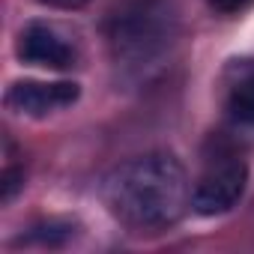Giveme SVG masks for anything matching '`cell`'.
Here are the masks:
<instances>
[{"label":"cell","instance_id":"cell-2","mask_svg":"<svg viewBox=\"0 0 254 254\" xmlns=\"http://www.w3.org/2000/svg\"><path fill=\"white\" fill-rule=\"evenodd\" d=\"M248 183V168L239 159H224L200 174V180L191 189V209L197 215H221L233 209Z\"/></svg>","mask_w":254,"mask_h":254},{"label":"cell","instance_id":"cell-7","mask_svg":"<svg viewBox=\"0 0 254 254\" xmlns=\"http://www.w3.org/2000/svg\"><path fill=\"white\" fill-rule=\"evenodd\" d=\"M21 180H24V177H21L15 168H6V171H3V183H0V186H3V203H9V200H12V194L18 191Z\"/></svg>","mask_w":254,"mask_h":254},{"label":"cell","instance_id":"cell-3","mask_svg":"<svg viewBox=\"0 0 254 254\" xmlns=\"http://www.w3.org/2000/svg\"><path fill=\"white\" fill-rule=\"evenodd\" d=\"M165 39H168L165 12L150 9V6H138L126 15H117L114 30H111V42H114L117 54L135 57V60H141V57L147 60Z\"/></svg>","mask_w":254,"mask_h":254},{"label":"cell","instance_id":"cell-9","mask_svg":"<svg viewBox=\"0 0 254 254\" xmlns=\"http://www.w3.org/2000/svg\"><path fill=\"white\" fill-rule=\"evenodd\" d=\"M45 6H54V9H81L87 0H39Z\"/></svg>","mask_w":254,"mask_h":254},{"label":"cell","instance_id":"cell-8","mask_svg":"<svg viewBox=\"0 0 254 254\" xmlns=\"http://www.w3.org/2000/svg\"><path fill=\"white\" fill-rule=\"evenodd\" d=\"M254 0H209V6L212 9H218V12H227V15H233V12H242L245 6H251Z\"/></svg>","mask_w":254,"mask_h":254},{"label":"cell","instance_id":"cell-5","mask_svg":"<svg viewBox=\"0 0 254 254\" xmlns=\"http://www.w3.org/2000/svg\"><path fill=\"white\" fill-rule=\"evenodd\" d=\"M18 57L42 69H69L75 66V48L48 24H27L18 36Z\"/></svg>","mask_w":254,"mask_h":254},{"label":"cell","instance_id":"cell-4","mask_svg":"<svg viewBox=\"0 0 254 254\" xmlns=\"http://www.w3.org/2000/svg\"><path fill=\"white\" fill-rule=\"evenodd\" d=\"M81 87L75 81H15L6 90V108L21 117H48L75 105Z\"/></svg>","mask_w":254,"mask_h":254},{"label":"cell","instance_id":"cell-6","mask_svg":"<svg viewBox=\"0 0 254 254\" xmlns=\"http://www.w3.org/2000/svg\"><path fill=\"white\" fill-rule=\"evenodd\" d=\"M227 111L236 123L254 126V66L245 69L227 90Z\"/></svg>","mask_w":254,"mask_h":254},{"label":"cell","instance_id":"cell-1","mask_svg":"<svg viewBox=\"0 0 254 254\" xmlns=\"http://www.w3.org/2000/svg\"><path fill=\"white\" fill-rule=\"evenodd\" d=\"M108 212L132 230H162L191 206L186 168L171 153H147L117 165L102 180Z\"/></svg>","mask_w":254,"mask_h":254}]
</instances>
